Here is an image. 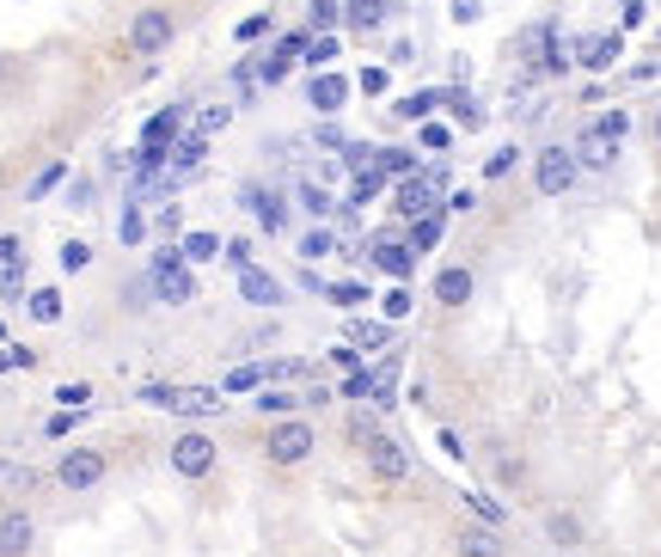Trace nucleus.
<instances>
[{"label":"nucleus","instance_id":"7c9ffc66","mask_svg":"<svg viewBox=\"0 0 661 557\" xmlns=\"http://www.w3.org/2000/svg\"><path fill=\"white\" fill-rule=\"evenodd\" d=\"M325 301L343 306V313H356V306L368 301V282H325Z\"/></svg>","mask_w":661,"mask_h":557},{"label":"nucleus","instance_id":"7ed1b4c3","mask_svg":"<svg viewBox=\"0 0 661 557\" xmlns=\"http://www.w3.org/2000/svg\"><path fill=\"white\" fill-rule=\"evenodd\" d=\"M171 37H178V18H171L166 7H141V13L129 18V50L148 55V62L171 50Z\"/></svg>","mask_w":661,"mask_h":557},{"label":"nucleus","instance_id":"09e8293b","mask_svg":"<svg viewBox=\"0 0 661 557\" xmlns=\"http://www.w3.org/2000/svg\"><path fill=\"white\" fill-rule=\"evenodd\" d=\"M62 178H68V166H43V172H37V178H31V190H25V197H31V203H37V197H50V190L62 185Z\"/></svg>","mask_w":661,"mask_h":557},{"label":"nucleus","instance_id":"49530a36","mask_svg":"<svg viewBox=\"0 0 661 557\" xmlns=\"http://www.w3.org/2000/svg\"><path fill=\"white\" fill-rule=\"evenodd\" d=\"M141 239H148V215L129 203V208H123V245H141Z\"/></svg>","mask_w":661,"mask_h":557},{"label":"nucleus","instance_id":"5701e85b","mask_svg":"<svg viewBox=\"0 0 661 557\" xmlns=\"http://www.w3.org/2000/svg\"><path fill=\"white\" fill-rule=\"evenodd\" d=\"M380 197H386V172H380V166L356 172V185H349V208H368V203H380Z\"/></svg>","mask_w":661,"mask_h":557},{"label":"nucleus","instance_id":"58836bf2","mask_svg":"<svg viewBox=\"0 0 661 557\" xmlns=\"http://www.w3.org/2000/svg\"><path fill=\"white\" fill-rule=\"evenodd\" d=\"M373 368H356V374H343V398H356V405H373Z\"/></svg>","mask_w":661,"mask_h":557},{"label":"nucleus","instance_id":"20e7f679","mask_svg":"<svg viewBox=\"0 0 661 557\" xmlns=\"http://www.w3.org/2000/svg\"><path fill=\"white\" fill-rule=\"evenodd\" d=\"M576 148H539V160H533V185H539V197H570L576 190Z\"/></svg>","mask_w":661,"mask_h":557},{"label":"nucleus","instance_id":"39448f33","mask_svg":"<svg viewBox=\"0 0 661 557\" xmlns=\"http://www.w3.org/2000/svg\"><path fill=\"white\" fill-rule=\"evenodd\" d=\"M104 472H111V459H104L99 447H68L62 466H55V484L62 490H99Z\"/></svg>","mask_w":661,"mask_h":557},{"label":"nucleus","instance_id":"c9c22d12","mask_svg":"<svg viewBox=\"0 0 661 557\" xmlns=\"http://www.w3.org/2000/svg\"><path fill=\"white\" fill-rule=\"evenodd\" d=\"M343 429H349V441H356V447H361V454H368V447H373V441H380V435H386V429H380V422H373V417H368V410H356V417H349V422H343Z\"/></svg>","mask_w":661,"mask_h":557},{"label":"nucleus","instance_id":"9b49d317","mask_svg":"<svg viewBox=\"0 0 661 557\" xmlns=\"http://www.w3.org/2000/svg\"><path fill=\"white\" fill-rule=\"evenodd\" d=\"M368 245H373V252H368V264H373L380 276H392V282H405V276H410V264H417V252H410L405 239H368Z\"/></svg>","mask_w":661,"mask_h":557},{"label":"nucleus","instance_id":"dca6fc26","mask_svg":"<svg viewBox=\"0 0 661 557\" xmlns=\"http://www.w3.org/2000/svg\"><path fill=\"white\" fill-rule=\"evenodd\" d=\"M472 288H478V276L466 270V264H454V270L435 276V301L441 306H466V301H472Z\"/></svg>","mask_w":661,"mask_h":557},{"label":"nucleus","instance_id":"c756f323","mask_svg":"<svg viewBox=\"0 0 661 557\" xmlns=\"http://www.w3.org/2000/svg\"><path fill=\"white\" fill-rule=\"evenodd\" d=\"M257 380H270V362H245V368H233L227 380H220V392H252Z\"/></svg>","mask_w":661,"mask_h":557},{"label":"nucleus","instance_id":"0eeeda50","mask_svg":"<svg viewBox=\"0 0 661 557\" xmlns=\"http://www.w3.org/2000/svg\"><path fill=\"white\" fill-rule=\"evenodd\" d=\"M171 472H178V478H208V472H215V435L185 429V435L171 441Z\"/></svg>","mask_w":661,"mask_h":557},{"label":"nucleus","instance_id":"4468645a","mask_svg":"<svg viewBox=\"0 0 661 557\" xmlns=\"http://www.w3.org/2000/svg\"><path fill=\"white\" fill-rule=\"evenodd\" d=\"M343 99H349V80H343V74H313V86H306V104H313L319 117H338Z\"/></svg>","mask_w":661,"mask_h":557},{"label":"nucleus","instance_id":"72a5a7b5","mask_svg":"<svg viewBox=\"0 0 661 557\" xmlns=\"http://www.w3.org/2000/svg\"><path fill=\"white\" fill-rule=\"evenodd\" d=\"M25 306H31V319H37V325H55V319H62V294H55V288H37Z\"/></svg>","mask_w":661,"mask_h":557},{"label":"nucleus","instance_id":"1a4fd4ad","mask_svg":"<svg viewBox=\"0 0 661 557\" xmlns=\"http://www.w3.org/2000/svg\"><path fill=\"white\" fill-rule=\"evenodd\" d=\"M368 466H373V478H380V484H405V478H410L405 441H398V435H380V441L368 447Z\"/></svg>","mask_w":661,"mask_h":557},{"label":"nucleus","instance_id":"0e129e2a","mask_svg":"<svg viewBox=\"0 0 661 557\" xmlns=\"http://www.w3.org/2000/svg\"><path fill=\"white\" fill-rule=\"evenodd\" d=\"M7 368H13V355H7V350H0V374H7Z\"/></svg>","mask_w":661,"mask_h":557},{"label":"nucleus","instance_id":"69168bd1","mask_svg":"<svg viewBox=\"0 0 661 557\" xmlns=\"http://www.w3.org/2000/svg\"><path fill=\"white\" fill-rule=\"evenodd\" d=\"M656 141H661V111H656Z\"/></svg>","mask_w":661,"mask_h":557},{"label":"nucleus","instance_id":"393cba45","mask_svg":"<svg viewBox=\"0 0 661 557\" xmlns=\"http://www.w3.org/2000/svg\"><path fill=\"white\" fill-rule=\"evenodd\" d=\"M257 55H239L233 62V104H257Z\"/></svg>","mask_w":661,"mask_h":557},{"label":"nucleus","instance_id":"2eb2a0df","mask_svg":"<svg viewBox=\"0 0 661 557\" xmlns=\"http://www.w3.org/2000/svg\"><path fill=\"white\" fill-rule=\"evenodd\" d=\"M612 160H619V141H607V136H576V166L582 172H612Z\"/></svg>","mask_w":661,"mask_h":557},{"label":"nucleus","instance_id":"680f3d73","mask_svg":"<svg viewBox=\"0 0 661 557\" xmlns=\"http://www.w3.org/2000/svg\"><path fill=\"white\" fill-rule=\"evenodd\" d=\"M74 422H80L74 410H55V417H50V435H74Z\"/></svg>","mask_w":661,"mask_h":557},{"label":"nucleus","instance_id":"4d7b16f0","mask_svg":"<svg viewBox=\"0 0 661 557\" xmlns=\"http://www.w3.org/2000/svg\"><path fill=\"white\" fill-rule=\"evenodd\" d=\"M68 203H74V208H92V203H99V190H92V178H74V185H68Z\"/></svg>","mask_w":661,"mask_h":557},{"label":"nucleus","instance_id":"aec40b11","mask_svg":"<svg viewBox=\"0 0 661 557\" xmlns=\"http://www.w3.org/2000/svg\"><path fill=\"white\" fill-rule=\"evenodd\" d=\"M545 540L563 545V552H576L582 545V521L570 515V508H551V515H545Z\"/></svg>","mask_w":661,"mask_h":557},{"label":"nucleus","instance_id":"a19ab883","mask_svg":"<svg viewBox=\"0 0 661 557\" xmlns=\"http://www.w3.org/2000/svg\"><path fill=\"white\" fill-rule=\"evenodd\" d=\"M257 410H264V417H294V410H301V392H264Z\"/></svg>","mask_w":661,"mask_h":557},{"label":"nucleus","instance_id":"f704fd0d","mask_svg":"<svg viewBox=\"0 0 661 557\" xmlns=\"http://www.w3.org/2000/svg\"><path fill=\"white\" fill-rule=\"evenodd\" d=\"M301 203H306V215H319V220L338 215V197H331L325 185H301Z\"/></svg>","mask_w":661,"mask_h":557},{"label":"nucleus","instance_id":"6e6d98bb","mask_svg":"<svg viewBox=\"0 0 661 557\" xmlns=\"http://www.w3.org/2000/svg\"><path fill=\"white\" fill-rule=\"evenodd\" d=\"M514 172V148H496L491 160H484V178H509Z\"/></svg>","mask_w":661,"mask_h":557},{"label":"nucleus","instance_id":"79ce46f5","mask_svg":"<svg viewBox=\"0 0 661 557\" xmlns=\"http://www.w3.org/2000/svg\"><path fill=\"white\" fill-rule=\"evenodd\" d=\"M594 136L625 141V136H631V117H625V111H600V117H594Z\"/></svg>","mask_w":661,"mask_h":557},{"label":"nucleus","instance_id":"cd10ccee","mask_svg":"<svg viewBox=\"0 0 661 557\" xmlns=\"http://www.w3.org/2000/svg\"><path fill=\"white\" fill-rule=\"evenodd\" d=\"M338 50H343L338 31H313V43H306L301 62H306V68H325V62H338Z\"/></svg>","mask_w":661,"mask_h":557},{"label":"nucleus","instance_id":"de8ad7c7","mask_svg":"<svg viewBox=\"0 0 661 557\" xmlns=\"http://www.w3.org/2000/svg\"><path fill=\"white\" fill-rule=\"evenodd\" d=\"M343 166H349V172H368V166H380V153H373L368 141H349V148H343Z\"/></svg>","mask_w":661,"mask_h":557},{"label":"nucleus","instance_id":"ddd939ff","mask_svg":"<svg viewBox=\"0 0 661 557\" xmlns=\"http://www.w3.org/2000/svg\"><path fill=\"white\" fill-rule=\"evenodd\" d=\"M31 540H37L31 515H25V508H7V515H0V557H25Z\"/></svg>","mask_w":661,"mask_h":557},{"label":"nucleus","instance_id":"bb28decb","mask_svg":"<svg viewBox=\"0 0 661 557\" xmlns=\"http://www.w3.org/2000/svg\"><path fill=\"white\" fill-rule=\"evenodd\" d=\"M220 245H227L220 233H185V264H215Z\"/></svg>","mask_w":661,"mask_h":557},{"label":"nucleus","instance_id":"f3484780","mask_svg":"<svg viewBox=\"0 0 661 557\" xmlns=\"http://www.w3.org/2000/svg\"><path fill=\"white\" fill-rule=\"evenodd\" d=\"M208 160V136L203 129H185V136L171 141V153H166V166H178V172H196Z\"/></svg>","mask_w":661,"mask_h":557},{"label":"nucleus","instance_id":"f8f14e48","mask_svg":"<svg viewBox=\"0 0 661 557\" xmlns=\"http://www.w3.org/2000/svg\"><path fill=\"white\" fill-rule=\"evenodd\" d=\"M239 301H252V306H282V301H289V288L276 282L270 270H257V264H252V270H239Z\"/></svg>","mask_w":661,"mask_h":557},{"label":"nucleus","instance_id":"3c124183","mask_svg":"<svg viewBox=\"0 0 661 557\" xmlns=\"http://www.w3.org/2000/svg\"><path fill=\"white\" fill-rule=\"evenodd\" d=\"M86 264H92V245H86V239H68V245H62V270H86Z\"/></svg>","mask_w":661,"mask_h":557},{"label":"nucleus","instance_id":"f03ea898","mask_svg":"<svg viewBox=\"0 0 661 557\" xmlns=\"http://www.w3.org/2000/svg\"><path fill=\"white\" fill-rule=\"evenodd\" d=\"M136 398H148V405H160V410H178V417H215V410H227L220 387H166V380H153Z\"/></svg>","mask_w":661,"mask_h":557},{"label":"nucleus","instance_id":"a18cd8bd","mask_svg":"<svg viewBox=\"0 0 661 557\" xmlns=\"http://www.w3.org/2000/svg\"><path fill=\"white\" fill-rule=\"evenodd\" d=\"M227 123H233V104H208L203 117H196V129H203V136H220Z\"/></svg>","mask_w":661,"mask_h":557},{"label":"nucleus","instance_id":"ea45409f","mask_svg":"<svg viewBox=\"0 0 661 557\" xmlns=\"http://www.w3.org/2000/svg\"><path fill=\"white\" fill-rule=\"evenodd\" d=\"M380 172H386V178H410V172H417V153L410 148H386L380 153Z\"/></svg>","mask_w":661,"mask_h":557},{"label":"nucleus","instance_id":"603ef678","mask_svg":"<svg viewBox=\"0 0 661 557\" xmlns=\"http://www.w3.org/2000/svg\"><path fill=\"white\" fill-rule=\"evenodd\" d=\"M270 31V13H252V18H239V31H233V43H257V37Z\"/></svg>","mask_w":661,"mask_h":557},{"label":"nucleus","instance_id":"6ab92c4d","mask_svg":"<svg viewBox=\"0 0 661 557\" xmlns=\"http://www.w3.org/2000/svg\"><path fill=\"white\" fill-rule=\"evenodd\" d=\"M441 233H447V208H435V215H417V220H410V239H405V245L423 257V252H435V245H441Z\"/></svg>","mask_w":661,"mask_h":557},{"label":"nucleus","instance_id":"6e6552de","mask_svg":"<svg viewBox=\"0 0 661 557\" xmlns=\"http://www.w3.org/2000/svg\"><path fill=\"white\" fill-rule=\"evenodd\" d=\"M392 208H398L405 220L435 215V208H441V185L429 178V172H410V178H398V197H392Z\"/></svg>","mask_w":661,"mask_h":557},{"label":"nucleus","instance_id":"37998d69","mask_svg":"<svg viewBox=\"0 0 661 557\" xmlns=\"http://www.w3.org/2000/svg\"><path fill=\"white\" fill-rule=\"evenodd\" d=\"M356 86H361V92H373V99H386L392 68H386V62H373V68H361V74H356Z\"/></svg>","mask_w":661,"mask_h":557},{"label":"nucleus","instance_id":"13d9d810","mask_svg":"<svg viewBox=\"0 0 661 557\" xmlns=\"http://www.w3.org/2000/svg\"><path fill=\"white\" fill-rule=\"evenodd\" d=\"M435 441H441V454H447V459H466V441H459V435H454V429H441V435H435Z\"/></svg>","mask_w":661,"mask_h":557},{"label":"nucleus","instance_id":"c03bdc74","mask_svg":"<svg viewBox=\"0 0 661 557\" xmlns=\"http://www.w3.org/2000/svg\"><path fill=\"white\" fill-rule=\"evenodd\" d=\"M55 405L62 410H86L92 405V387H86V380H68V387H55Z\"/></svg>","mask_w":661,"mask_h":557},{"label":"nucleus","instance_id":"e2e57ef3","mask_svg":"<svg viewBox=\"0 0 661 557\" xmlns=\"http://www.w3.org/2000/svg\"><path fill=\"white\" fill-rule=\"evenodd\" d=\"M7 355H13V368H37V350H25V343H13Z\"/></svg>","mask_w":661,"mask_h":557},{"label":"nucleus","instance_id":"b1692460","mask_svg":"<svg viewBox=\"0 0 661 557\" xmlns=\"http://www.w3.org/2000/svg\"><path fill=\"white\" fill-rule=\"evenodd\" d=\"M252 215H257V227H264V233H282V227H289V203H282V190H264Z\"/></svg>","mask_w":661,"mask_h":557},{"label":"nucleus","instance_id":"f257e3e1","mask_svg":"<svg viewBox=\"0 0 661 557\" xmlns=\"http://www.w3.org/2000/svg\"><path fill=\"white\" fill-rule=\"evenodd\" d=\"M148 288H153V301L190 306V301H196V264H185V252H153Z\"/></svg>","mask_w":661,"mask_h":557},{"label":"nucleus","instance_id":"4be33fe9","mask_svg":"<svg viewBox=\"0 0 661 557\" xmlns=\"http://www.w3.org/2000/svg\"><path fill=\"white\" fill-rule=\"evenodd\" d=\"M441 92H447V86H423V92H410V99H398V117H405V123H423V117H435V111H441Z\"/></svg>","mask_w":661,"mask_h":557},{"label":"nucleus","instance_id":"4c0bfd02","mask_svg":"<svg viewBox=\"0 0 661 557\" xmlns=\"http://www.w3.org/2000/svg\"><path fill=\"white\" fill-rule=\"evenodd\" d=\"M417 148L447 153V148H454V129H447V123H435V117H423V129H417Z\"/></svg>","mask_w":661,"mask_h":557},{"label":"nucleus","instance_id":"052dcab7","mask_svg":"<svg viewBox=\"0 0 661 557\" xmlns=\"http://www.w3.org/2000/svg\"><path fill=\"white\" fill-rule=\"evenodd\" d=\"M644 18H649V7H644V0H625V31H637Z\"/></svg>","mask_w":661,"mask_h":557},{"label":"nucleus","instance_id":"864d4df0","mask_svg":"<svg viewBox=\"0 0 661 557\" xmlns=\"http://www.w3.org/2000/svg\"><path fill=\"white\" fill-rule=\"evenodd\" d=\"M410 306H417V301H410V288H405V282H392V294H386V319H410Z\"/></svg>","mask_w":661,"mask_h":557},{"label":"nucleus","instance_id":"412c9836","mask_svg":"<svg viewBox=\"0 0 661 557\" xmlns=\"http://www.w3.org/2000/svg\"><path fill=\"white\" fill-rule=\"evenodd\" d=\"M349 343H356V350H368V355H380L392 343V325L386 319H349Z\"/></svg>","mask_w":661,"mask_h":557},{"label":"nucleus","instance_id":"9d476101","mask_svg":"<svg viewBox=\"0 0 661 557\" xmlns=\"http://www.w3.org/2000/svg\"><path fill=\"white\" fill-rule=\"evenodd\" d=\"M625 55V37L619 31H607V37H576V50H570V62L576 68H588V74H600V68H612Z\"/></svg>","mask_w":661,"mask_h":557},{"label":"nucleus","instance_id":"473e14b6","mask_svg":"<svg viewBox=\"0 0 661 557\" xmlns=\"http://www.w3.org/2000/svg\"><path fill=\"white\" fill-rule=\"evenodd\" d=\"M338 252V233H331V227H313V233L301 239V257L306 264H319V257H331Z\"/></svg>","mask_w":661,"mask_h":557},{"label":"nucleus","instance_id":"c85d7f7f","mask_svg":"<svg viewBox=\"0 0 661 557\" xmlns=\"http://www.w3.org/2000/svg\"><path fill=\"white\" fill-rule=\"evenodd\" d=\"M466 508H472L484 527H503V521H509V508L496 503V496H484V490H466Z\"/></svg>","mask_w":661,"mask_h":557},{"label":"nucleus","instance_id":"5fc2aeb1","mask_svg":"<svg viewBox=\"0 0 661 557\" xmlns=\"http://www.w3.org/2000/svg\"><path fill=\"white\" fill-rule=\"evenodd\" d=\"M220 257H227L233 270H252V239H227V245H220Z\"/></svg>","mask_w":661,"mask_h":557},{"label":"nucleus","instance_id":"e433bc0d","mask_svg":"<svg viewBox=\"0 0 661 557\" xmlns=\"http://www.w3.org/2000/svg\"><path fill=\"white\" fill-rule=\"evenodd\" d=\"M338 18H343V0H313V7H306V25H313V31H338Z\"/></svg>","mask_w":661,"mask_h":557},{"label":"nucleus","instance_id":"a211bd4d","mask_svg":"<svg viewBox=\"0 0 661 557\" xmlns=\"http://www.w3.org/2000/svg\"><path fill=\"white\" fill-rule=\"evenodd\" d=\"M459 557H509V552L496 540V527L472 521V527H459Z\"/></svg>","mask_w":661,"mask_h":557},{"label":"nucleus","instance_id":"bf43d9fd","mask_svg":"<svg viewBox=\"0 0 661 557\" xmlns=\"http://www.w3.org/2000/svg\"><path fill=\"white\" fill-rule=\"evenodd\" d=\"M478 13H484V0H454V18H459V25H472Z\"/></svg>","mask_w":661,"mask_h":557},{"label":"nucleus","instance_id":"a878e982","mask_svg":"<svg viewBox=\"0 0 661 557\" xmlns=\"http://www.w3.org/2000/svg\"><path fill=\"white\" fill-rule=\"evenodd\" d=\"M441 104H447V111H454L466 129H478V123H484V111H478V99L466 92V86H447V92H441Z\"/></svg>","mask_w":661,"mask_h":557},{"label":"nucleus","instance_id":"423d86ee","mask_svg":"<svg viewBox=\"0 0 661 557\" xmlns=\"http://www.w3.org/2000/svg\"><path fill=\"white\" fill-rule=\"evenodd\" d=\"M313 441H319V435H313V422L282 417V422L270 429V441H264V454H270L276 466H301V459L313 454Z\"/></svg>","mask_w":661,"mask_h":557},{"label":"nucleus","instance_id":"8fccbe9b","mask_svg":"<svg viewBox=\"0 0 661 557\" xmlns=\"http://www.w3.org/2000/svg\"><path fill=\"white\" fill-rule=\"evenodd\" d=\"M313 148H325V153H343V148H349V136H343L338 123H319V129H313Z\"/></svg>","mask_w":661,"mask_h":557},{"label":"nucleus","instance_id":"2f4dec72","mask_svg":"<svg viewBox=\"0 0 661 557\" xmlns=\"http://www.w3.org/2000/svg\"><path fill=\"white\" fill-rule=\"evenodd\" d=\"M343 7H349V25H356V31H380V18H386L380 0H343Z\"/></svg>","mask_w":661,"mask_h":557}]
</instances>
